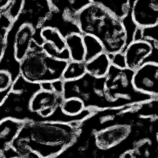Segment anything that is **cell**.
I'll list each match as a JSON object with an SVG mask.
<instances>
[{
	"instance_id": "obj_9",
	"label": "cell",
	"mask_w": 158,
	"mask_h": 158,
	"mask_svg": "<svg viewBox=\"0 0 158 158\" xmlns=\"http://www.w3.org/2000/svg\"><path fill=\"white\" fill-rule=\"evenodd\" d=\"M130 129L127 125H117L95 133L96 145L102 150H107L118 145L124 140Z\"/></svg>"
},
{
	"instance_id": "obj_27",
	"label": "cell",
	"mask_w": 158,
	"mask_h": 158,
	"mask_svg": "<svg viewBox=\"0 0 158 158\" xmlns=\"http://www.w3.org/2000/svg\"><path fill=\"white\" fill-rule=\"evenodd\" d=\"M12 78L9 73L0 70V91H4L12 85Z\"/></svg>"
},
{
	"instance_id": "obj_22",
	"label": "cell",
	"mask_w": 158,
	"mask_h": 158,
	"mask_svg": "<svg viewBox=\"0 0 158 158\" xmlns=\"http://www.w3.org/2000/svg\"><path fill=\"white\" fill-rule=\"evenodd\" d=\"M86 73L85 63L84 61L70 60L68 61L63 72L61 80L63 81L76 80L82 77Z\"/></svg>"
},
{
	"instance_id": "obj_11",
	"label": "cell",
	"mask_w": 158,
	"mask_h": 158,
	"mask_svg": "<svg viewBox=\"0 0 158 158\" xmlns=\"http://www.w3.org/2000/svg\"><path fill=\"white\" fill-rule=\"evenodd\" d=\"M45 27L56 29L64 38L73 33H81L76 21L64 14L52 8L42 28Z\"/></svg>"
},
{
	"instance_id": "obj_33",
	"label": "cell",
	"mask_w": 158,
	"mask_h": 158,
	"mask_svg": "<svg viewBox=\"0 0 158 158\" xmlns=\"http://www.w3.org/2000/svg\"><path fill=\"white\" fill-rule=\"evenodd\" d=\"M142 39V28L137 27L135 32L133 41H138Z\"/></svg>"
},
{
	"instance_id": "obj_6",
	"label": "cell",
	"mask_w": 158,
	"mask_h": 158,
	"mask_svg": "<svg viewBox=\"0 0 158 158\" xmlns=\"http://www.w3.org/2000/svg\"><path fill=\"white\" fill-rule=\"evenodd\" d=\"M52 10L48 0H24L15 20L21 24H31L35 30H40Z\"/></svg>"
},
{
	"instance_id": "obj_32",
	"label": "cell",
	"mask_w": 158,
	"mask_h": 158,
	"mask_svg": "<svg viewBox=\"0 0 158 158\" xmlns=\"http://www.w3.org/2000/svg\"><path fill=\"white\" fill-rule=\"evenodd\" d=\"M41 89L47 91H53V89L52 85V82H44L40 83Z\"/></svg>"
},
{
	"instance_id": "obj_15",
	"label": "cell",
	"mask_w": 158,
	"mask_h": 158,
	"mask_svg": "<svg viewBox=\"0 0 158 158\" xmlns=\"http://www.w3.org/2000/svg\"><path fill=\"white\" fill-rule=\"evenodd\" d=\"M53 9L76 21L77 15L92 3L91 0H48Z\"/></svg>"
},
{
	"instance_id": "obj_23",
	"label": "cell",
	"mask_w": 158,
	"mask_h": 158,
	"mask_svg": "<svg viewBox=\"0 0 158 158\" xmlns=\"http://www.w3.org/2000/svg\"><path fill=\"white\" fill-rule=\"evenodd\" d=\"M61 110L69 115H76L80 114L85 109L83 102L78 98H72L64 99L61 105Z\"/></svg>"
},
{
	"instance_id": "obj_34",
	"label": "cell",
	"mask_w": 158,
	"mask_h": 158,
	"mask_svg": "<svg viewBox=\"0 0 158 158\" xmlns=\"http://www.w3.org/2000/svg\"><path fill=\"white\" fill-rule=\"evenodd\" d=\"M11 86L4 91H0V104L2 102L3 100L4 99L8 93L11 90Z\"/></svg>"
},
{
	"instance_id": "obj_10",
	"label": "cell",
	"mask_w": 158,
	"mask_h": 158,
	"mask_svg": "<svg viewBox=\"0 0 158 158\" xmlns=\"http://www.w3.org/2000/svg\"><path fill=\"white\" fill-rule=\"evenodd\" d=\"M151 43L145 40L133 41L124 52L127 67L133 71L139 68L141 62L152 52Z\"/></svg>"
},
{
	"instance_id": "obj_31",
	"label": "cell",
	"mask_w": 158,
	"mask_h": 158,
	"mask_svg": "<svg viewBox=\"0 0 158 158\" xmlns=\"http://www.w3.org/2000/svg\"><path fill=\"white\" fill-rule=\"evenodd\" d=\"M12 2L13 0H0V12L8 11Z\"/></svg>"
},
{
	"instance_id": "obj_29",
	"label": "cell",
	"mask_w": 158,
	"mask_h": 158,
	"mask_svg": "<svg viewBox=\"0 0 158 158\" xmlns=\"http://www.w3.org/2000/svg\"><path fill=\"white\" fill-rule=\"evenodd\" d=\"M24 0H13L12 4L7 11L10 18L14 21L20 12Z\"/></svg>"
},
{
	"instance_id": "obj_2",
	"label": "cell",
	"mask_w": 158,
	"mask_h": 158,
	"mask_svg": "<svg viewBox=\"0 0 158 158\" xmlns=\"http://www.w3.org/2000/svg\"><path fill=\"white\" fill-rule=\"evenodd\" d=\"M76 21L81 33L96 37L106 53L116 54L124 48L127 33L122 19L102 6L91 3L78 13Z\"/></svg>"
},
{
	"instance_id": "obj_26",
	"label": "cell",
	"mask_w": 158,
	"mask_h": 158,
	"mask_svg": "<svg viewBox=\"0 0 158 158\" xmlns=\"http://www.w3.org/2000/svg\"><path fill=\"white\" fill-rule=\"evenodd\" d=\"M141 40H155L158 41V24L142 28Z\"/></svg>"
},
{
	"instance_id": "obj_5",
	"label": "cell",
	"mask_w": 158,
	"mask_h": 158,
	"mask_svg": "<svg viewBox=\"0 0 158 158\" xmlns=\"http://www.w3.org/2000/svg\"><path fill=\"white\" fill-rule=\"evenodd\" d=\"M41 89L40 83L31 82L19 75L0 104V122L7 118L21 122L32 121L36 112L30 109L31 100Z\"/></svg>"
},
{
	"instance_id": "obj_24",
	"label": "cell",
	"mask_w": 158,
	"mask_h": 158,
	"mask_svg": "<svg viewBox=\"0 0 158 158\" xmlns=\"http://www.w3.org/2000/svg\"><path fill=\"white\" fill-rule=\"evenodd\" d=\"M42 47L44 52L52 58L67 61L71 60L69 51L61 52L51 43L48 42H44L43 43Z\"/></svg>"
},
{
	"instance_id": "obj_3",
	"label": "cell",
	"mask_w": 158,
	"mask_h": 158,
	"mask_svg": "<svg viewBox=\"0 0 158 158\" xmlns=\"http://www.w3.org/2000/svg\"><path fill=\"white\" fill-rule=\"evenodd\" d=\"M134 72L111 65L105 77L103 98L106 109L140 104L158 98L135 89L132 84Z\"/></svg>"
},
{
	"instance_id": "obj_1",
	"label": "cell",
	"mask_w": 158,
	"mask_h": 158,
	"mask_svg": "<svg viewBox=\"0 0 158 158\" xmlns=\"http://www.w3.org/2000/svg\"><path fill=\"white\" fill-rule=\"evenodd\" d=\"M80 122H25L11 146L19 154L29 148L40 158H56L75 141Z\"/></svg>"
},
{
	"instance_id": "obj_8",
	"label": "cell",
	"mask_w": 158,
	"mask_h": 158,
	"mask_svg": "<svg viewBox=\"0 0 158 158\" xmlns=\"http://www.w3.org/2000/svg\"><path fill=\"white\" fill-rule=\"evenodd\" d=\"M132 84L136 90L158 96V64L146 63L135 71Z\"/></svg>"
},
{
	"instance_id": "obj_12",
	"label": "cell",
	"mask_w": 158,
	"mask_h": 158,
	"mask_svg": "<svg viewBox=\"0 0 158 158\" xmlns=\"http://www.w3.org/2000/svg\"><path fill=\"white\" fill-rule=\"evenodd\" d=\"M64 100L63 94L54 91L41 89L37 92L31 99L30 109L33 112L49 109L53 111L60 106Z\"/></svg>"
},
{
	"instance_id": "obj_30",
	"label": "cell",
	"mask_w": 158,
	"mask_h": 158,
	"mask_svg": "<svg viewBox=\"0 0 158 158\" xmlns=\"http://www.w3.org/2000/svg\"><path fill=\"white\" fill-rule=\"evenodd\" d=\"M2 158H21L18 152L11 146H8L2 152Z\"/></svg>"
},
{
	"instance_id": "obj_17",
	"label": "cell",
	"mask_w": 158,
	"mask_h": 158,
	"mask_svg": "<svg viewBox=\"0 0 158 158\" xmlns=\"http://www.w3.org/2000/svg\"><path fill=\"white\" fill-rule=\"evenodd\" d=\"M66 46L70 53L71 60L76 61H84L85 49L83 35L75 33L65 38Z\"/></svg>"
},
{
	"instance_id": "obj_14",
	"label": "cell",
	"mask_w": 158,
	"mask_h": 158,
	"mask_svg": "<svg viewBox=\"0 0 158 158\" xmlns=\"http://www.w3.org/2000/svg\"><path fill=\"white\" fill-rule=\"evenodd\" d=\"M24 123V122L10 118L0 122V152L11 145Z\"/></svg>"
},
{
	"instance_id": "obj_20",
	"label": "cell",
	"mask_w": 158,
	"mask_h": 158,
	"mask_svg": "<svg viewBox=\"0 0 158 158\" xmlns=\"http://www.w3.org/2000/svg\"><path fill=\"white\" fill-rule=\"evenodd\" d=\"M83 39L85 49L84 61L85 63L104 52L103 45L96 37L91 35H83Z\"/></svg>"
},
{
	"instance_id": "obj_13",
	"label": "cell",
	"mask_w": 158,
	"mask_h": 158,
	"mask_svg": "<svg viewBox=\"0 0 158 158\" xmlns=\"http://www.w3.org/2000/svg\"><path fill=\"white\" fill-rule=\"evenodd\" d=\"M35 30L31 24H22L16 31L14 40L13 48L15 59L19 62L30 49Z\"/></svg>"
},
{
	"instance_id": "obj_21",
	"label": "cell",
	"mask_w": 158,
	"mask_h": 158,
	"mask_svg": "<svg viewBox=\"0 0 158 158\" xmlns=\"http://www.w3.org/2000/svg\"><path fill=\"white\" fill-rule=\"evenodd\" d=\"M13 22L7 11L0 12V61L6 49L8 35Z\"/></svg>"
},
{
	"instance_id": "obj_35",
	"label": "cell",
	"mask_w": 158,
	"mask_h": 158,
	"mask_svg": "<svg viewBox=\"0 0 158 158\" xmlns=\"http://www.w3.org/2000/svg\"><path fill=\"white\" fill-rule=\"evenodd\" d=\"M0 158H2V154L1 152H0Z\"/></svg>"
},
{
	"instance_id": "obj_28",
	"label": "cell",
	"mask_w": 158,
	"mask_h": 158,
	"mask_svg": "<svg viewBox=\"0 0 158 158\" xmlns=\"http://www.w3.org/2000/svg\"><path fill=\"white\" fill-rule=\"evenodd\" d=\"M108 55L111 60V65H114L118 68H127L124 54L123 53L120 52L114 54H108Z\"/></svg>"
},
{
	"instance_id": "obj_18",
	"label": "cell",
	"mask_w": 158,
	"mask_h": 158,
	"mask_svg": "<svg viewBox=\"0 0 158 158\" xmlns=\"http://www.w3.org/2000/svg\"><path fill=\"white\" fill-rule=\"evenodd\" d=\"M40 35L44 41L51 43L61 52L68 51L65 38L56 29L50 27H43L41 30Z\"/></svg>"
},
{
	"instance_id": "obj_16",
	"label": "cell",
	"mask_w": 158,
	"mask_h": 158,
	"mask_svg": "<svg viewBox=\"0 0 158 158\" xmlns=\"http://www.w3.org/2000/svg\"><path fill=\"white\" fill-rule=\"evenodd\" d=\"M111 65L109 55L103 52L85 63L86 71V73L95 77H103L107 75Z\"/></svg>"
},
{
	"instance_id": "obj_7",
	"label": "cell",
	"mask_w": 158,
	"mask_h": 158,
	"mask_svg": "<svg viewBox=\"0 0 158 158\" xmlns=\"http://www.w3.org/2000/svg\"><path fill=\"white\" fill-rule=\"evenodd\" d=\"M132 19L141 28L158 24V0H129Z\"/></svg>"
},
{
	"instance_id": "obj_4",
	"label": "cell",
	"mask_w": 158,
	"mask_h": 158,
	"mask_svg": "<svg viewBox=\"0 0 158 158\" xmlns=\"http://www.w3.org/2000/svg\"><path fill=\"white\" fill-rule=\"evenodd\" d=\"M68 61L52 58L43 50L42 45L32 40L30 49L19 64V73L33 83L60 80Z\"/></svg>"
},
{
	"instance_id": "obj_19",
	"label": "cell",
	"mask_w": 158,
	"mask_h": 158,
	"mask_svg": "<svg viewBox=\"0 0 158 158\" xmlns=\"http://www.w3.org/2000/svg\"><path fill=\"white\" fill-rule=\"evenodd\" d=\"M91 2L102 6L122 19L127 14L129 8V0H91Z\"/></svg>"
},
{
	"instance_id": "obj_25",
	"label": "cell",
	"mask_w": 158,
	"mask_h": 158,
	"mask_svg": "<svg viewBox=\"0 0 158 158\" xmlns=\"http://www.w3.org/2000/svg\"><path fill=\"white\" fill-rule=\"evenodd\" d=\"M151 43L152 47V52L143 60L140 66L146 63H155L158 64V41L155 40H145Z\"/></svg>"
}]
</instances>
